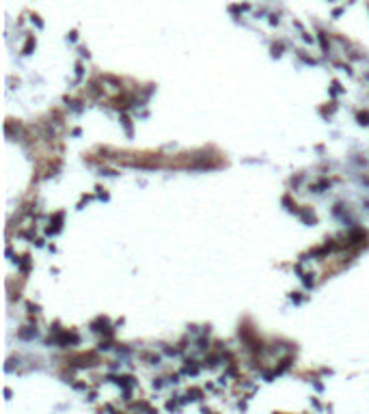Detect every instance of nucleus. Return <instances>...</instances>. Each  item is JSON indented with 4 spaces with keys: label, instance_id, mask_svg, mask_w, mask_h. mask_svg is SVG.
<instances>
[{
    "label": "nucleus",
    "instance_id": "obj_1",
    "mask_svg": "<svg viewBox=\"0 0 369 414\" xmlns=\"http://www.w3.org/2000/svg\"><path fill=\"white\" fill-rule=\"evenodd\" d=\"M358 119H360L358 123H365V125H369V112H365V114L360 112V114H358Z\"/></svg>",
    "mask_w": 369,
    "mask_h": 414
},
{
    "label": "nucleus",
    "instance_id": "obj_2",
    "mask_svg": "<svg viewBox=\"0 0 369 414\" xmlns=\"http://www.w3.org/2000/svg\"><path fill=\"white\" fill-rule=\"evenodd\" d=\"M33 39H28V43H26V46H24V54H28V52H31V48H33Z\"/></svg>",
    "mask_w": 369,
    "mask_h": 414
}]
</instances>
